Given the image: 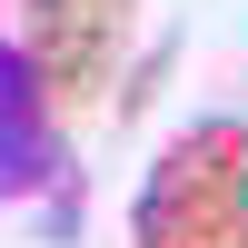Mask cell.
Segmentation results:
<instances>
[{"label": "cell", "mask_w": 248, "mask_h": 248, "mask_svg": "<svg viewBox=\"0 0 248 248\" xmlns=\"http://www.w3.org/2000/svg\"><path fill=\"white\" fill-rule=\"evenodd\" d=\"M129 248H248V119H199L149 159Z\"/></svg>", "instance_id": "cell-1"}, {"label": "cell", "mask_w": 248, "mask_h": 248, "mask_svg": "<svg viewBox=\"0 0 248 248\" xmlns=\"http://www.w3.org/2000/svg\"><path fill=\"white\" fill-rule=\"evenodd\" d=\"M139 0H30V60L60 99H99Z\"/></svg>", "instance_id": "cell-2"}, {"label": "cell", "mask_w": 248, "mask_h": 248, "mask_svg": "<svg viewBox=\"0 0 248 248\" xmlns=\"http://www.w3.org/2000/svg\"><path fill=\"white\" fill-rule=\"evenodd\" d=\"M0 79H10V199H30L40 179H50V139H40V60L30 40H10V60H0Z\"/></svg>", "instance_id": "cell-3"}]
</instances>
